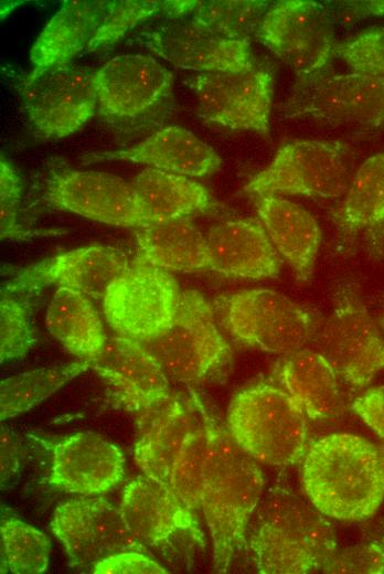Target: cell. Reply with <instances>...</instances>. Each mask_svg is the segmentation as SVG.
I'll list each match as a JSON object with an SVG mask.
<instances>
[{"mask_svg":"<svg viewBox=\"0 0 384 574\" xmlns=\"http://www.w3.org/2000/svg\"><path fill=\"white\" fill-rule=\"evenodd\" d=\"M310 343L352 387H366L384 371V339L351 283L339 287L330 315L318 323Z\"/></svg>","mask_w":384,"mask_h":574,"instance_id":"7","label":"cell"},{"mask_svg":"<svg viewBox=\"0 0 384 574\" xmlns=\"http://www.w3.org/2000/svg\"><path fill=\"white\" fill-rule=\"evenodd\" d=\"M213 307L234 339L281 355L306 348L319 323L306 308L263 288L222 295Z\"/></svg>","mask_w":384,"mask_h":574,"instance_id":"6","label":"cell"},{"mask_svg":"<svg viewBox=\"0 0 384 574\" xmlns=\"http://www.w3.org/2000/svg\"><path fill=\"white\" fill-rule=\"evenodd\" d=\"M137 41L172 65L199 73L256 68L250 42L224 38L189 15L140 31Z\"/></svg>","mask_w":384,"mask_h":574,"instance_id":"15","label":"cell"},{"mask_svg":"<svg viewBox=\"0 0 384 574\" xmlns=\"http://www.w3.org/2000/svg\"><path fill=\"white\" fill-rule=\"evenodd\" d=\"M140 343L157 359L169 379L188 384L214 374L232 353L216 326L213 305L193 289L181 291L169 327Z\"/></svg>","mask_w":384,"mask_h":574,"instance_id":"5","label":"cell"},{"mask_svg":"<svg viewBox=\"0 0 384 574\" xmlns=\"http://www.w3.org/2000/svg\"><path fill=\"white\" fill-rule=\"evenodd\" d=\"M210 270L259 279L279 274L281 261L264 225L256 219L228 220L205 233Z\"/></svg>","mask_w":384,"mask_h":574,"instance_id":"24","label":"cell"},{"mask_svg":"<svg viewBox=\"0 0 384 574\" xmlns=\"http://www.w3.org/2000/svg\"><path fill=\"white\" fill-rule=\"evenodd\" d=\"M32 298L1 289L0 361L24 357L35 344L31 323Z\"/></svg>","mask_w":384,"mask_h":574,"instance_id":"37","label":"cell"},{"mask_svg":"<svg viewBox=\"0 0 384 574\" xmlns=\"http://www.w3.org/2000/svg\"><path fill=\"white\" fill-rule=\"evenodd\" d=\"M285 113L329 125H383L384 76L358 72L318 74L296 84L285 103Z\"/></svg>","mask_w":384,"mask_h":574,"instance_id":"12","label":"cell"},{"mask_svg":"<svg viewBox=\"0 0 384 574\" xmlns=\"http://www.w3.org/2000/svg\"><path fill=\"white\" fill-rule=\"evenodd\" d=\"M334 54L353 72L384 76V26L367 29L338 43Z\"/></svg>","mask_w":384,"mask_h":574,"instance_id":"38","label":"cell"},{"mask_svg":"<svg viewBox=\"0 0 384 574\" xmlns=\"http://www.w3.org/2000/svg\"><path fill=\"white\" fill-rule=\"evenodd\" d=\"M206 447L207 435L201 413L198 424L188 434L177 454L169 476V486L192 512L201 509Z\"/></svg>","mask_w":384,"mask_h":574,"instance_id":"36","label":"cell"},{"mask_svg":"<svg viewBox=\"0 0 384 574\" xmlns=\"http://www.w3.org/2000/svg\"><path fill=\"white\" fill-rule=\"evenodd\" d=\"M119 509L130 532L142 544L158 546L182 531L196 539L201 536L194 512L169 483L145 474L124 487Z\"/></svg>","mask_w":384,"mask_h":574,"instance_id":"22","label":"cell"},{"mask_svg":"<svg viewBox=\"0 0 384 574\" xmlns=\"http://www.w3.org/2000/svg\"><path fill=\"white\" fill-rule=\"evenodd\" d=\"M351 410L382 439H384V383L361 393Z\"/></svg>","mask_w":384,"mask_h":574,"instance_id":"42","label":"cell"},{"mask_svg":"<svg viewBox=\"0 0 384 574\" xmlns=\"http://www.w3.org/2000/svg\"><path fill=\"white\" fill-rule=\"evenodd\" d=\"M93 360H79L42 368L1 380V421L25 413L46 400L67 382L92 368Z\"/></svg>","mask_w":384,"mask_h":574,"instance_id":"32","label":"cell"},{"mask_svg":"<svg viewBox=\"0 0 384 574\" xmlns=\"http://www.w3.org/2000/svg\"><path fill=\"white\" fill-rule=\"evenodd\" d=\"M85 163L124 160L185 177H207L220 170L221 157L192 131L171 125L131 147L81 157Z\"/></svg>","mask_w":384,"mask_h":574,"instance_id":"23","label":"cell"},{"mask_svg":"<svg viewBox=\"0 0 384 574\" xmlns=\"http://www.w3.org/2000/svg\"><path fill=\"white\" fill-rule=\"evenodd\" d=\"M193 1H109L108 9L87 49L94 51L116 42L139 23L162 12L181 18L191 11Z\"/></svg>","mask_w":384,"mask_h":574,"instance_id":"35","label":"cell"},{"mask_svg":"<svg viewBox=\"0 0 384 574\" xmlns=\"http://www.w3.org/2000/svg\"><path fill=\"white\" fill-rule=\"evenodd\" d=\"M180 294L171 274L136 257L108 287L104 316L119 336L145 342L169 327Z\"/></svg>","mask_w":384,"mask_h":574,"instance_id":"9","label":"cell"},{"mask_svg":"<svg viewBox=\"0 0 384 574\" xmlns=\"http://www.w3.org/2000/svg\"><path fill=\"white\" fill-rule=\"evenodd\" d=\"M269 7L265 1H193L188 15L224 38L250 42Z\"/></svg>","mask_w":384,"mask_h":574,"instance_id":"34","label":"cell"},{"mask_svg":"<svg viewBox=\"0 0 384 574\" xmlns=\"http://www.w3.org/2000/svg\"><path fill=\"white\" fill-rule=\"evenodd\" d=\"M207 124L268 135L273 75L265 70L199 73L185 81Z\"/></svg>","mask_w":384,"mask_h":574,"instance_id":"14","label":"cell"},{"mask_svg":"<svg viewBox=\"0 0 384 574\" xmlns=\"http://www.w3.org/2000/svg\"><path fill=\"white\" fill-rule=\"evenodd\" d=\"M45 325L68 352L83 360L98 358L108 340L90 298L67 287H57L54 291Z\"/></svg>","mask_w":384,"mask_h":574,"instance_id":"30","label":"cell"},{"mask_svg":"<svg viewBox=\"0 0 384 574\" xmlns=\"http://www.w3.org/2000/svg\"><path fill=\"white\" fill-rule=\"evenodd\" d=\"M332 219L340 231L350 233L384 222V152L358 168Z\"/></svg>","mask_w":384,"mask_h":574,"instance_id":"31","label":"cell"},{"mask_svg":"<svg viewBox=\"0 0 384 574\" xmlns=\"http://www.w3.org/2000/svg\"><path fill=\"white\" fill-rule=\"evenodd\" d=\"M351 150L338 140L299 139L281 147L244 188L248 195L343 196L351 176Z\"/></svg>","mask_w":384,"mask_h":574,"instance_id":"8","label":"cell"},{"mask_svg":"<svg viewBox=\"0 0 384 574\" xmlns=\"http://www.w3.org/2000/svg\"><path fill=\"white\" fill-rule=\"evenodd\" d=\"M109 1H66L42 29L30 50L32 73L71 63L88 46Z\"/></svg>","mask_w":384,"mask_h":574,"instance_id":"27","label":"cell"},{"mask_svg":"<svg viewBox=\"0 0 384 574\" xmlns=\"http://www.w3.org/2000/svg\"><path fill=\"white\" fill-rule=\"evenodd\" d=\"M130 183L146 225L189 219L216 209L207 189L185 176L146 168Z\"/></svg>","mask_w":384,"mask_h":574,"instance_id":"28","label":"cell"},{"mask_svg":"<svg viewBox=\"0 0 384 574\" xmlns=\"http://www.w3.org/2000/svg\"><path fill=\"white\" fill-rule=\"evenodd\" d=\"M200 397L174 393L136 417L134 458L142 472L169 483L173 460L201 417Z\"/></svg>","mask_w":384,"mask_h":574,"instance_id":"21","label":"cell"},{"mask_svg":"<svg viewBox=\"0 0 384 574\" xmlns=\"http://www.w3.org/2000/svg\"><path fill=\"white\" fill-rule=\"evenodd\" d=\"M263 574L321 571L338 550L328 517L308 499L284 487L270 489L248 543Z\"/></svg>","mask_w":384,"mask_h":574,"instance_id":"3","label":"cell"},{"mask_svg":"<svg viewBox=\"0 0 384 574\" xmlns=\"http://www.w3.org/2000/svg\"><path fill=\"white\" fill-rule=\"evenodd\" d=\"M49 483L83 496L103 495L125 476V456L111 442L92 432L75 433L51 444Z\"/></svg>","mask_w":384,"mask_h":574,"instance_id":"19","label":"cell"},{"mask_svg":"<svg viewBox=\"0 0 384 574\" xmlns=\"http://www.w3.org/2000/svg\"><path fill=\"white\" fill-rule=\"evenodd\" d=\"M90 369L107 385L110 400L135 417L173 394L157 359L139 341L126 337L108 339Z\"/></svg>","mask_w":384,"mask_h":574,"instance_id":"18","label":"cell"},{"mask_svg":"<svg viewBox=\"0 0 384 574\" xmlns=\"http://www.w3.org/2000/svg\"><path fill=\"white\" fill-rule=\"evenodd\" d=\"M1 573L40 574L47 568L51 542L46 534L17 517L1 520Z\"/></svg>","mask_w":384,"mask_h":574,"instance_id":"33","label":"cell"},{"mask_svg":"<svg viewBox=\"0 0 384 574\" xmlns=\"http://www.w3.org/2000/svg\"><path fill=\"white\" fill-rule=\"evenodd\" d=\"M323 573H384V538L337 550Z\"/></svg>","mask_w":384,"mask_h":574,"instance_id":"40","label":"cell"},{"mask_svg":"<svg viewBox=\"0 0 384 574\" xmlns=\"http://www.w3.org/2000/svg\"><path fill=\"white\" fill-rule=\"evenodd\" d=\"M21 445L14 434L1 426V486L12 481L20 468Z\"/></svg>","mask_w":384,"mask_h":574,"instance_id":"44","label":"cell"},{"mask_svg":"<svg viewBox=\"0 0 384 574\" xmlns=\"http://www.w3.org/2000/svg\"><path fill=\"white\" fill-rule=\"evenodd\" d=\"M274 247L290 265L297 278L313 274L321 244V228L301 205L280 195H249Z\"/></svg>","mask_w":384,"mask_h":574,"instance_id":"25","label":"cell"},{"mask_svg":"<svg viewBox=\"0 0 384 574\" xmlns=\"http://www.w3.org/2000/svg\"><path fill=\"white\" fill-rule=\"evenodd\" d=\"M332 23L348 24L384 14V1H338L323 4Z\"/></svg>","mask_w":384,"mask_h":574,"instance_id":"43","label":"cell"},{"mask_svg":"<svg viewBox=\"0 0 384 574\" xmlns=\"http://www.w3.org/2000/svg\"><path fill=\"white\" fill-rule=\"evenodd\" d=\"M380 325H381V327L384 329V317H382V318L380 319Z\"/></svg>","mask_w":384,"mask_h":574,"instance_id":"45","label":"cell"},{"mask_svg":"<svg viewBox=\"0 0 384 574\" xmlns=\"http://www.w3.org/2000/svg\"><path fill=\"white\" fill-rule=\"evenodd\" d=\"M301 485L328 518L367 519L384 500V447L348 433L319 438L303 456Z\"/></svg>","mask_w":384,"mask_h":574,"instance_id":"2","label":"cell"},{"mask_svg":"<svg viewBox=\"0 0 384 574\" xmlns=\"http://www.w3.org/2000/svg\"><path fill=\"white\" fill-rule=\"evenodd\" d=\"M51 530L62 543L70 566L75 568L93 571L113 554L146 551L130 532L120 509L102 497H78L58 504Z\"/></svg>","mask_w":384,"mask_h":574,"instance_id":"13","label":"cell"},{"mask_svg":"<svg viewBox=\"0 0 384 574\" xmlns=\"http://www.w3.org/2000/svg\"><path fill=\"white\" fill-rule=\"evenodd\" d=\"M173 74L146 54H120L94 71L100 115L132 118L159 103L171 89Z\"/></svg>","mask_w":384,"mask_h":574,"instance_id":"20","label":"cell"},{"mask_svg":"<svg viewBox=\"0 0 384 574\" xmlns=\"http://www.w3.org/2000/svg\"><path fill=\"white\" fill-rule=\"evenodd\" d=\"M21 182L14 168L0 160V235L2 240H24L34 235L19 223Z\"/></svg>","mask_w":384,"mask_h":574,"instance_id":"39","label":"cell"},{"mask_svg":"<svg viewBox=\"0 0 384 574\" xmlns=\"http://www.w3.org/2000/svg\"><path fill=\"white\" fill-rule=\"evenodd\" d=\"M44 198L56 209L108 225L137 228L146 225L131 183L104 171L53 172L46 180Z\"/></svg>","mask_w":384,"mask_h":574,"instance_id":"16","label":"cell"},{"mask_svg":"<svg viewBox=\"0 0 384 574\" xmlns=\"http://www.w3.org/2000/svg\"><path fill=\"white\" fill-rule=\"evenodd\" d=\"M207 435L201 510L213 544V565L225 573L246 545V530L265 486L258 461L232 437L227 426L202 402Z\"/></svg>","mask_w":384,"mask_h":574,"instance_id":"1","label":"cell"},{"mask_svg":"<svg viewBox=\"0 0 384 574\" xmlns=\"http://www.w3.org/2000/svg\"><path fill=\"white\" fill-rule=\"evenodd\" d=\"M274 373L278 384L299 403L308 418L332 421L343 414L339 376L316 350L306 347L282 355Z\"/></svg>","mask_w":384,"mask_h":574,"instance_id":"26","label":"cell"},{"mask_svg":"<svg viewBox=\"0 0 384 574\" xmlns=\"http://www.w3.org/2000/svg\"><path fill=\"white\" fill-rule=\"evenodd\" d=\"M256 38L303 82L318 74L334 54L333 23L323 4L287 0L269 7Z\"/></svg>","mask_w":384,"mask_h":574,"instance_id":"11","label":"cell"},{"mask_svg":"<svg viewBox=\"0 0 384 574\" xmlns=\"http://www.w3.org/2000/svg\"><path fill=\"white\" fill-rule=\"evenodd\" d=\"M308 416L279 384L259 382L237 392L226 426L234 440L258 463L284 467L303 458Z\"/></svg>","mask_w":384,"mask_h":574,"instance_id":"4","label":"cell"},{"mask_svg":"<svg viewBox=\"0 0 384 574\" xmlns=\"http://www.w3.org/2000/svg\"><path fill=\"white\" fill-rule=\"evenodd\" d=\"M140 259L163 270H210L205 234L189 219L138 227L135 232Z\"/></svg>","mask_w":384,"mask_h":574,"instance_id":"29","label":"cell"},{"mask_svg":"<svg viewBox=\"0 0 384 574\" xmlns=\"http://www.w3.org/2000/svg\"><path fill=\"white\" fill-rule=\"evenodd\" d=\"M20 100L33 129L45 138H63L95 114L94 71L66 63L30 73L20 84Z\"/></svg>","mask_w":384,"mask_h":574,"instance_id":"10","label":"cell"},{"mask_svg":"<svg viewBox=\"0 0 384 574\" xmlns=\"http://www.w3.org/2000/svg\"><path fill=\"white\" fill-rule=\"evenodd\" d=\"M129 261L118 249L94 244L67 251L22 268L1 289L30 298L55 285L104 298L108 287Z\"/></svg>","mask_w":384,"mask_h":574,"instance_id":"17","label":"cell"},{"mask_svg":"<svg viewBox=\"0 0 384 574\" xmlns=\"http://www.w3.org/2000/svg\"><path fill=\"white\" fill-rule=\"evenodd\" d=\"M95 574H163L168 571L140 551H124L98 562Z\"/></svg>","mask_w":384,"mask_h":574,"instance_id":"41","label":"cell"}]
</instances>
